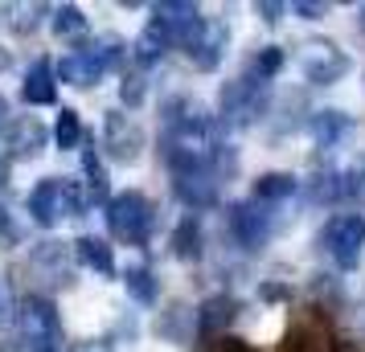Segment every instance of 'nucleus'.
Returning a JSON list of instances; mask_svg holds the SVG:
<instances>
[{"label":"nucleus","mask_w":365,"mask_h":352,"mask_svg":"<svg viewBox=\"0 0 365 352\" xmlns=\"http://www.w3.org/2000/svg\"><path fill=\"white\" fill-rule=\"evenodd\" d=\"M156 332L165 336L168 344H189L197 336V307L189 303H168L165 311L156 316Z\"/></svg>","instance_id":"6ab92c4d"},{"label":"nucleus","mask_w":365,"mask_h":352,"mask_svg":"<svg viewBox=\"0 0 365 352\" xmlns=\"http://www.w3.org/2000/svg\"><path fill=\"white\" fill-rule=\"evenodd\" d=\"M53 144L62 151H74L83 144V119H78L74 107H62L58 111V119H53Z\"/></svg>","instance_id":"7c9ffc66"},{"label":"nucleus","mask_w":365,"mask_h":352,"mask_svg":"<svg viewBox=\"0 0 365 352\" xmlns=\"http://www.w3.org/2000/svg\"><path fill=\"white\" fill-rule=\"evenodd\" d=\"M292 13L304 21H324L329 17V4H320V0H292Z\"/></svg>","instance_id":"e433bc0d"},{"label":"nucleus","mask_w":365,"mask_h":352,"mask_svg":"<svg viewBox=\"0 0 365 352\" xmlns=\"http://www.w3.org/2000/svg\"><path fill=\"white\" fill-rule=\"evenodd\" d=\"M83 185L91 193V205H103V209L111 205V176H107V164H103L95 144L83 148Z\"/></svg>","instance_id":"b1692460"},{"label":"nucleus","mask_w":365,"mask_h":352,"mask_svg":"<svg viewBox=\"0 0 365 352\" xmlns=\"http://www.w3.org/2000/svg\"><path fill=\"white\" fill-rule=\"evenodd\" d=\"M74 242H53V238H46V242H37L34 250H29V270H34L37 279H50V283H70V274H74Z\"/></svg>","instance_id":"f8f14e48"},{"label":"nucleus","mask_w":365,"mask_h":352,"mask_svg":"<svg viewBox=\"0 0 365 352\" xmlns=\"http://www.w3.org/2000/svg\"><path fill=\"white\" fill-rule=\"evenodd\" d=\"M168 250H173V258H181V262H197L201 254H205V230H201L197 213H185V218L173 225Z\"/></svg>","instance_id":"aec40b11"},{"label":"nucleus","mask_w":365,"mask_h":352,"mask_svg":"<svg viewBox=\"0 0 365 352\" xmlns=\"http://www.w3.org/2000/svg\"><path fill=\"white\" fill-rule=\"evenodd\" d=\"M17 328L25 352H62V316L50 295H25L17 303Z\"/></svg>","instance_id":"20e7f679"},{"label":"nucleus","mask_w":365,"mask_h":352,"mask_svg":"<svg viewBox=\"0 0 365 352\" xmlns=\"http://www.w3.org/2000/svg\"><path fill=\"white\" fill-rule=\"evenodd\" d=\"M349 132H353V119L345 111H336V107H324V111H312L308 115V135H312V144L320 151H332Z\"/></svg>","instance_id":"a211bd4d"},{"label":"nucleus","mask_w":365,"mask_h":352,"mask_svg":"<svg viewBox=\"0 0 365 352\" xmlns=\"http://www.w3.org/2000/svg\"><path fill=\"white\" fill-rule=\"evenodd\" d=\"M50 135L53 132L37 115H21L4 132V151H9V160H37L41 151L50 148Z\"/></svg>","instance_id":"4468645a"},{"label":"nucleus","mask_w":365,"mask_h":352,"mask_svg":"<svg viewBox=\"0 0 365 352\" xmlns=\"http://www.w3.org/2000/svg\"><path fill=\"white\" fill-rule=\"evenodd\" d=\"M25 209H29V221L41 225V230H53L66 218H86L91 209V193L86 185L70 181V176H41L29 197H25Z\"/></svg>","instance_id":"f257e3e1"},{"label":"nucleus","mask_w":365,"mask_h":352,"mask_svg":"<svg viewBox=\"0 0 365 352\" xmlns=\"http://www.w3.org/2000/svg\"><path fill=\"white\" fill-rule=\"evenodd\" d=\"M283 62H287L283 46H263V50L247 62V74H242V78H250V82H259V86H271V78L283 70Z\"/></svg>","instance_id":"c85d7f7f"},{"label":"nucleus","mask_w":365,"mask_h":352,"mask_svg":"<svg viewBox=\"0 0 365 352\" xmlns=\"http://www.w3.org/2000/svg\"><path fill=\"white\" fill-rule=\"evenodd\" d=\"M299 188L308 193L312 205H336V201H345V172L341 168H316Z\"/></svg>","instance_id":"5701e85b"},{"label":"nucleus","mask_w":365,"mask_h":352,"mask_svg":"<svg viewBox=\"0 0 365 352\" xmlns=\"http://www.w3.org/2000/svg\"><path fill=\"white\" fill-rule=\"evenodd\" d=\"M299 185H304V181L292 176V172H259L255 185H250V197L259 205H283L299 193Z\"/></svg>","instance_id":"4be33fe9"},{"label":"nucleus","mask_w":365,"mask_h":352,"mask_svg":"<svg viewBox=\"0 0 365 352\" xmlns=\"http://www.w3.org/2000/svg\"><path fill=\"white\" fill-rule=\"evenodd\" d=\"M226 230H230L234 246H242L247 254H259L275 238V218L271 205H259L255 197L247 201H230L226 205Z\"/></svg>","instance_id":"0eeeda50"},{"label":"nucleus","mask_w":365,"mask_h":352,"mask_svg":"<svg viewBox=\"0 0 365 352\" xmlns=\"http://www.w3.org/2000/svg\"><path fill=\"white\" fill-rule=\"evenodd\" d=\"M316 242L336 270H357L365 254V213H332L324 230L316 234Z\"/></svg>","instance_id":"39448f33"},{"label":"nucleus","mask_w":365,"mask_h":352,"mask_svg":"<svg viewBox=\"0 0 365 352\" xmlns=\"http://www.w3.org/2000/svg\"><path fill=\"white\" fill-rule=\"evenodd\" d=\"M144 99H148V74L144 70H123L119 74V102L128 111H135Z\"/></svg>","instance_id":"2f4dec72"},{"label":"nucleus","mask_w":365,"mask_h":352,"mask_svg":"<svg viewBox=\"0 0 365 352\" xmlns=\"http://www.w3.org/2000/svg\"><path fill=\"white\" fill-rule=\"evenodd\" d=\"M173 46H177L173 29H168L165 21L148 17V21H144V29H140V37L132 41V62H135V66H156Z\"/></svg>","instance_id":"dca6fc26"},{"label":"nucleus","mask_w":365,"mask_h":352,"mask_svg":"<svg viewBox=\"0 0 365 352\" xmlns=\"http://www.w3.org/2000/svg\"><path fill=\"white\" fill-rule=\"evenodd\" d=\"M21 99L29 102V107H53L58 102V66H53L50 58H37L34 66L25 70Z\"/></svg>","instance_id":"f3484780"},{"label":"nucleus","mask_w":365,"mask_h":352,"mask_svg":"<svg viewBox=\"0 0 365 352\" xmlns=\"http://www.w3.org/2000/svg\"><path fill=\"white\" fill-rule=\"evenodd\" d=\"M259 295H263V299H292V287H283V283H263V287H259Z\"/></svg>","instance_id":"4c0bfd02"},{"label":"nucleus","mask_w":365,"mask_h":352,"mask_svg":"<svg viewBox=\"0 0 365 352\" xmlns=\"http://www.w3.org/2000/svg\"><path fill=\"white\" fill-rule=\"evenodd\" d=\"M287 13H292V4H283V0H259L255 4V17L263 21V25H279Z\"/></svg>","instance_id":"c9c22d12"},{"label":"nucleus","mask_w":365,"mask_h":352,"mask_svg":"<svg viewBox=\"0 0 365 352\" xmlns=\"http://www.w3.org/2000/svg\"><path fill=\"white\" fill-rule=\"evenodd\" d=\"M345 201H357L365 209V160L345 168Z\"/></svg>","instance_id":"72a5a7b5"},{"label":"nucleus","mask_w":365,"mask_h":352,"mask_svg":"<svg viewBox=\"0 0 365 352\" xmlns=\"http://www.w3.org/2000/svg\"><path fill=\"white\" fill-rule=\"evenodd\" d=\"M50 29H53L58 41H83L91 25H86V13L78 4H58L50 13Z\"/></svg>","instance_id":"bb28decb"},{"label":"nucleus","mask_w":365,"mask_h":352,"mask_svg":"<svg viewBox=\"0 0 365 352\" xmlns=\"http://www.w3.org/2000/svg\"><path fill=\"white\" fill-rule=\"evenodd\" d=\"M74 258H78V267L95 270V274H103V279L115 274V250H111L107 238H95V234L74 238Z\"/></svg>","instance_id":"412c9836"},{"label":"nucleus","mask_w":365,"mask_h":352,"mask_svg":"<svg viewBox=\"0 0 365 352\" xmlns=\"http://www.w3.org/2000/svg\"><path fill=\"white\" fill-rule=\"evenodd\" d=\"M177 50H185L189 66L201 70V74H214L222 66V58L230 50V25L222 17H201L189 33L177 41Z\"/></svg>","instance_id":"423d86ee"},{"label":"nucleus","mask_w":365,"mask_h":352,"mask_svg":"<svg viewBox=\"0 0 365 352\" xmlns=\"http://www.w3.org/2000/svg\"><path fill=\"white\" fill-rule=\"evenodd\" d=\"M13 107H9V99H4V95H0V132H9V127H13Z\"/></svg>","instance_id":"ea45409f"},{"label":"nucleus","mask_w":365,"mask_h":352,"mask_svg":"<svg viewBox=\"0 0 365 352\" xmlns=\"http://www.w3.org/2000/svg\"><path fill=\"white\" fill-rule=\"evenodd\" d=\"M173 197L185 205V209H214L222 201V176H217L214 168H201V172H177L173 176Z\"/></svg>","instance_id":"9b49d317"},{"label":"nucleus","mask_w":365,"mask_h":352,"mask_svg":"<svg viewBox=\"0 0 365 352\" xmlns=\"http://www.w3.org/2000/svg\"><path fill=\"white\" fill-rule=\"evenodd\" d=\"M9 164H13V160H9V151H0V193L9 188Z\"/></svg>","instance_id":"a19ab883"},{"label":"nucleus","mask_w":365,"mask_h":352,"mask_svg":"<svg viewBox=\"0 0 365 352\" xmlns=\"http://www.w3.org/2000/svg\"><path fill=\"white\" fill-rule=\"evenodd\" d=\"M238 307H242V303L234 299V295H226V291L201 299L197 303V340H217V344H222V340H226V328L238 319Z\"/></svg>","instance_id":"2eb2a0df"},{"label":"nucleus","mask_w":365,"mask_h":352,"mask_svg":"<svg viewBox=\"0 0 365 352\" xmlns=\"http://www.w3.org/2000/svg\"><path fill=\"white\" fill-rule=\"evenodd\" d=\"M21 328H17V303L9 295V283L0 274V352H21Z\"/></svg>","instance_id":"cd10ccee"},{"label":"nucleus","mask_w":365,"mask_h":352,"mask_svg":"<svg viewBox=\"0 0 365 352\" xmlns=\"http://www.w3.org/2000/svg\"><path fill=\"white\" fill-rule=\"evenodd\" d=\"M46 13H53L50 4H17L13 17H9V25H13L17 37H34L37 29H41V17H46Z\"/></svg>","instance_id":"473e14b6"},{"label":"nucleus","mask_w":365,"mask_h":352,"mask_svg":"<svg viewBox=\"0 0 365 352\" xmlns=\"http://www.w3.org/2000/svg\"><path fill=\"white\" fill-rule=\"evenodd\" d=\"M91 50L99 53V62L107 66V74H111V70H119V74L128 70V58H132V46H128V41H123L119 33H99L95 41H91Z\"/></svg>","instance_id":"c756f323"},{"label":"nucleus","mask_w":365,"mask_h":352,"mask_svg":"<svg viewBox=\"0 0 365 352\" xmlns=\"http://www.w3.org/2000/svg\"><path fill=\"white\" fill-rule=\"evenodd\" d=\"M353 21H357V29L365 33V4H357V17H353Z\"/></svg>","instance_id":"c03bdc74"},{"label":"nucleus","mask_w":365,"mask_h":352,"mask_svg":"<svg viewBox=\"0 0 365 352\" xmlns=\"http://www.w3.org/2000/svg\"><path fill=\"white\" fill-rule=\"evenodd\" d=\"M53 66H58V82L74 86V90H95V86L103 82V74H107V66L99 62V53L91 50V46L66 50Z\"/></svg>","instance_id":"ddd939ff"},{"label":"nucleus","mask_w":365,"mask_h":352,"mask_svg":"<svg viewBox=\"0 0 365 352\" xmlns=\"http://www.w3.org/2000/svg\"><path fill=\"white\" fill-rule=\"evenodd\" d=\"M152 17L165 21L168 29H173V37L181 41V37L201 21V9L197 4H189V0H160V4H152Z\"/></svg>","instance_id":"393cba45"},{"label":"nucleus","mask_w":365,"mask_h":352,"mask_svg":"<svg viewBox=\"0 0 365 352\" xmlns=\"http://www.w3.org/2000/svg\"><path fill=\"white\" fill-rule=\"evenodd\" d=\"M144 127L128 111H107L103 115V156L115 164H135L144 156Z\"/></svg>","instance_id":"9d476101"},{"label":"nucleus","mask_w":365,"mask_h":352,"mask_svg":"<svg viewBox=\"0 0 365 352\" xmlns=\"http://www.w3.org/2000/svg\"><path fill=\"white\" fill-rule=\"evenodd\" d=\"M70 352H111L107 344H95V340H86V344H74Z\"/></svg>","instance_id":"79ce46f5"},{"label":"nucleus","mask_w":365,"mask_h":352,"mask_svg":"<svg viewBox=\"0 0 365 352\" xmlns=\"http://www.w3.org/2000/svg\"><path fill=\"white\" fill-rule=\"evenodd\" d=\"M119 283H123V291H128L140 307H156V303H160V279H156L148 267H128L119 274Z\"/></svg>","instance_id":"a878e982"},{"label":"nucleus","mask_w":365,"mask_h":352,"mask_svg":"<svg viewBox=\"0 0 365 352\" xmlns=\"http://www.w3.org/2000/svg\"><path fill=\"white\" fill-rule=\"evenodd\" d=\"M107 218V230L115 242L123 246H148L152 230H156V205L140 193V188H128V193H115L111 205L103 209Z\"/></svg>","instance_id":"f03ea898"},{"label":"nucleus","mask_w":365,"mask_h":352,"mask_svg":"<svg viewBox=\"0 0 365 352\" xmlns=\"http://www.w3.org/2000/svg\"><path fill=\"white\" fill-rule=\"evenodd\" d=\"M296 62L299 70H304V78L312 86H332V82H341L349 70H353V62H349V53L336 46V41H304L296 53Z\"/></svg>","instance_id":"1a4fd4ad"},{"label":"nucleus","mask_w":365,"mask_h":352,"mask_svg":"<svg viewBox=\"0 0 365 352\" xmlns=\"http://www.w3.org/2000/svg\"><path fill=\"white\" fill-rule=\"evenodd\" d=\"M349 340L332 332L329 316L320 307H308L304 316L292 319V328L283 336V352H345Z\"/></svg>","instance_id":"6e6552de"},{"label":"nucleus","mask_w":365,"mask_h":352,"mask_svg":"<svg viewBox=\"0 0 365 352\" xmlns=\"http://www.w3.org/2000/svg\"><path fill=\"white\" fill-rule=\"evenodd\" d=\"M267 115H271V90L267 86L250 82V78L222 82V90H217V127L242 132V127H255Z\"/></svg>","instance_id":"7ed1b4c3"},{"label":"nucleus","mask_w":365,"mask_h":352,"mask_svg":"<svg viewBox=\"0 0 365 352\" xmlns=\"http://www.w3.org/2000/svg\"><path fill=\"white\" fill-rule=\"evenodd\" d=\"M21 246V225H17V218L0 205V250H17Z\"/></svg>","instance_id":"f704fd0d"},{"label":"nucleus","mask_w":365,"mask_h":352,"mask_svg":"<svg viewBox=\"0 0 365 352\" xmlns=\"http://www.w3.org/2000/svg\"><path fill=\"white\" fill-rule=\"evenodd\" d=\"M217 352H259V348H255V344H247V340H238V336H226Z\"/></svg>","instance_id":"58836bf2"},{"label":"nucleus","mask_w":365,"mask_h":352,"mask_svg":"<svg viewBox=\"0 0 365 352\" xmlns=\"http://www.w3.org/2000/svg\"><path fill=\"white\" fill-rule=\"evenodd\" d=\"M9 66H13V50H4V46H0V74H4Z\"/></svg>","instance_id":"37998d69"}]
</instances>
